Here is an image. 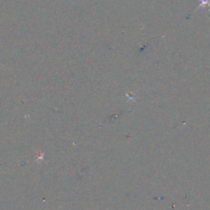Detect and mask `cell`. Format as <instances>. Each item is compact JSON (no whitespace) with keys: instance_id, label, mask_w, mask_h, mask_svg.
<instances>
[{"instance_id":"obj_1","label":"cell","mask_w":210,"mask_h":210,"mask_svg":"<svg viewBox=\"0 0 210 210\" xmlns=\"http://www.w3.org/2000/svg\"><path fill=\"white\" fill-rule=\"evenodd\" d=\"M210 0H199V6H198V8H196V10H198V9H199L200 8H205L206 7H208V8H209V11H210Z\"/></svg>"}]
</instances>
